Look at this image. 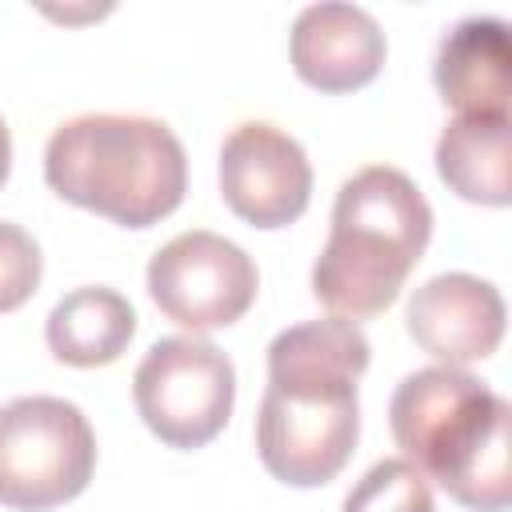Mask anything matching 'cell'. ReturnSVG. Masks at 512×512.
Returning <instances> with one entry per match:
<instances>
[{"mask_svg":"<svg viewBox=\"0 0 512 512\" xmlns=\"http://www.w3.org/2000/svg\"><path fill=\"white\" fill-rule=\"evenodd\" d=\"M368 352L360 324L340 316L304 320L272 336L256 452L276 480L316 488L348 464L360 436L356 384L368 368Z\"/></svg>","mask_w":512,"mask_h":512,"instance_id":"1","label":"cell"},{"mask_svg":"<svg viewBox=\"0 0 512 512\" xmlns=\"http://www.w3.org/2000/svg\"><path fill=\"white\" fill-rule=\"evenodd\" d=\"M392 440L424 480H436L456 504L504 512L512 496L508 424L512 408L464 368L408 372L388 404Z\"/></svg>","mask_w":512,"mask_h":512,"instance_id":"2","label":"cell"},{"mask_svg":"<svg viewBox=\"0 0 512 512\" xmlns=\"http://www.w3.org/2000/svg\"><path fill=\"white\" fill-rule=\"evenodd\" d=\"M432 236V208L416 180L392 164L348 176L332 204L328 240L312 264L316 300L340 320L384 312Z\"/></svg>","mask_w":512,"mask_h":512,"instance_id":"3","label":"cell"},{"mask_svg":"<svg viewBox=\"0 0 512 512\" xmlns=\"http://www.w3.org/2000/svg\"><path fill=\"white\" fill-rule=\"evenodd\" d=\"M44 180L68 204L124 228H148L180 208L188 156L164 120L84 112L48 136Z\"/></svg>","mask_w":512,"mask_h":512,"instance_id":"4","label":"cell"},{"mask_svg":"<svg viewBox=\"0 0 512 512\" xmlns=\"http://www.w3.org/2000/svg\"><path fill=\"white\" fill-rule=\"evenodd\" d=\"M96 468L88 416L60 396H16L0 408V504L44 512L80 496Z\"/></svg>","mask_w":512,"mask_h":512,"instance_id":"5","label":"cell"},{"mask_svg":"<svg viewBox=\"0 0 512 512\" xmlns=\"http://www.w3.org/2000/svg\"><path fill=\"white\" fill-rule=\"evenodd\" d=\"M132 400L152 436L172 448H200L232 416L236 368L204 336H164L136 364Z\"/></svg>","mask_w":512,"mask_h":512,"instance_id":"6","label":"cell"},{"mask_svg":"<svg viewBox=\"0 0 512 512\" xmlns=\"http://www.w3.org/2000/svg\"><path fill=\"white\" fill-rule=\"evenodd\" d=\"M256 288L260 272L252 256L208 228L172 236L148 260V296L172 324L188 332L236 324L252 308Z\"/></svg>","mask_w":512,"mask_h":512,"instance_id":"7","label":"cell"},{"mask_svg":"<svg viewBox=\"0 0 512 512\" xmlns=\"http://www.w3.org/2000/svg\"><path fill=\"white\" fill-rule=\"evenodd\" d=\"M224 204L252 228L292 224L312 196V164L296 136L268 120L236 124L220 144Z\"/></svg>","mask_w":512,"mask_h":512,"instance_id":"8","label":"cell"},{"mask_svg":"<svg viewBox=\"0 0 512 512\" xmlns=\"http://www.w3.org/2000/svg\"><path fill=\"white\" fill-rule=\"evenodd\" d=\"M504 296L472 272H440L424 280L404 308L408 336L444 368H464L496 352L504 336Z\"/></svg>","mask_w":512,"mask_h":512,"instance_id":"9","label":"cell"},{"mask_svg":"<svg viewBox=\"0 0 512 512\" xmlns=\"http://www.w3.org/2000/svg\"><path fill=\"white\" fill-rule=\"evenodd\" d=\"M292 68L320 92H352L384 64V32L376 16L348 0H320L296 12L288 36Z\"/></svg>","mask_w":512,"mask_h":512,"instance_id":"10","label":"cell"},{"mask_svg":"<svg viewBox=\"0 0 512 512\" xmlns=\"http://www.w3.org/2000/svg\"><path fill=\"white\" fill-rule=\"evenodd\" d=\"M432 80L440 100L456 116H508L512 92V44L500 16H464L456 20L432 60Z\"/></svg>","mask_w":512,"mask_h":512,"instance_id":"11","label":"cell"},{"mask_svg":"<svg viewBox=\"0 0 512 512\" xmlns=\"http://www.w3.org/2000/svg\"><path fill=\"white\" fill-rule=\"evenodd\" d=\"M436 172L456 196L504 208L512 200L508 116H452L436 140Z\"/></svg>","mask_w":512,"mask_h":512,"instance_id":"12","label":"cell"},{"mask_svg":"<svg viewBox=\"0 0 512 512\" xmlns=\"http://www.w3.org/2000/svg\"><path fill=\"white\" fill-rule=\"evenodd\" d=\"M136 332V312L128 296L104 284L72 288L56 300L44 320V340L60 364L72 368H100L112 364Z\"/></svg>","mask_w":512,"mask_h":512,"instance_id":"13","label":"cell"},{"mask_svg":"<svg viewBox=\"0 0 512 512\" xmlns=\"http://www.w3.org/2000/svg\"><path fill=\"white\" fill-rule=\"evenodd\" d=\"M344 512H436V504L424 472L404 456H388L352 484Z\"/></svg>","mask_w":512,"mask_h":512,"instance_id":"14","label":"cell"},{"mask_svg":"<svg viewBox=\"0 0 512 512\" xmlns=\"http://www.w3.org/2000/svg\"><path fill=\"white\" fill-rule=\"evenodd\" d=\"M40 244L12 220H0V312L20 308L40 284Z\"/></svg>","mask_w":512,"mask_h":512,"instance_id":"15","label":"cell"},{"mask_svg":"<svg viewBox=\"0 0 512 512\" xmlns=\"http://www.w3.org/2000/svg\"><path fill=\"white\" fill-rule=\"evenodd\" d=\"M8 168H12V136H8L4 116H0V184L8 180Z\"/></svg>","mask_w":512,"mask_h":512,"instance_id":"16","label":"cell"}]
</instances>
